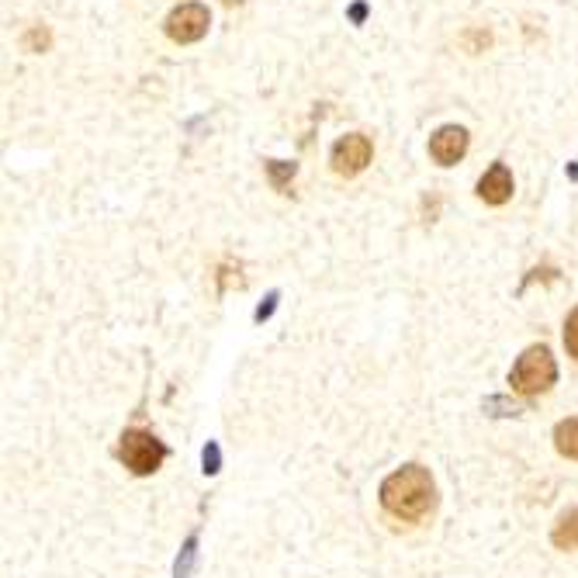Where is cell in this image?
I'll list each match as a JSON object with an SVG mask.
<instances>
[{"label": "cell", "mask_w": 578, "mask_h": 578, "mask_svg": "<svg viewBox=\"0 0 578 578\" xmlns=\"http://www.w3.org/2000/svg\"><path fill=\"white\" fill-rule=\"evenodd\" d=\"M437 502V485H433L430 471L423 464H402L399 471L381 482V506H385L388 516L402 523H416L423 520L426 513Z\"/></svg>", "instance_id": "obj_1"}, {"label": "cell", "mask_w": 578, "mask_h": 578, "mask_svg": "<svg viewBox=\"0 0 578 578\" xmlns=\"http://www.w3.org/2000/svg\"><path fill=\"white\" fill-rule=\"evenodd\" d=\"M554 381H558V364H554L551 350H547L544 343L523 350V357L516 360L513 371H509V385H513L516 395H540L547 392Z\"/></svg>", "instance_id": "obj_2"}, {"label": "cell", "mask_w": 578, "mask_h": 578, "mask_svg": "<svg viewBox=\"0 0 578 578\" xmlns=\"http://www.w3.org/2000/svg\"><path fill=\"white\" fill-rule=\"evenodd\" d=\"M167 454H170L167 444L156 440L149 430H125L122 440H118V461L139 478L156 475L160 464L167 461Z\"/></svg>", "instance_id": "obj_3"}, {"label": "cell", "mask_w": 578, "mask_h": 578, "mask_svg": "<svg viewBox=\"0 0 578 578\" xmlns=\"http://www.w3.org/2000/svg\"><path fill=\"white\" fill-rule=\"evenodd\" d=\"M208 25H212V14H208L205 4H180L174 11L167 14V32L170 42L177 45H191V42H201L208 35Z\"/></svg>", "instance_id": "obj_4"}, {"label": "cell", "mask_w": 578, "mask_h": 578, "mask_svg": "<svg viewBox=\"0 0 578 578\" xmlns=\"http://www.w3.org/2000/svg\"><path fill=\"white\" fill-rule=\"evenodd\" d=\"M371 156H374L371 139H367V135H360V132H354V135H343V139L336 142L333 153H329V163H333V174L357 177V174H364V170H367Z\"/></svg>", "instance_id": "obj_5"}, {"label": "cell", "mask_w": 578, "mask_h": 578, "mask_svg": "<svg viewBox=\"0 0 578 578\" xmlns=\"http://www.w3.org/2000/svg\"><path fill=\"white\" fill-rule=\"evenodd\" d=\"M468 142H471V135L464 125H444V129H437L430 139L433 163H440V167H454V163H461L464 153H468Z\"/></svg>", "instance_id": "obj_6"}, {"label": "cell", "mask_w": 578, "mask_h": 578, "mask_svg": "<svg viewBox=\"0 0 578 578\" xmlns=\"http://www.w3.org/2000/svg\"><path fill=\"white\" fill-rule=\"evenodd\" d=\"M475 191H478V198H482L485 205H492V208L506 205V201L513 198V174H509L506 163H492V167L478 177Z\"/></svg>", "instance_id": "obj_7"}, {"label": "cell", "mask_w": 578, "mask_h": 578, "mask_svg": "<svg viewBox=\"0 0 578 578\" xmlns=\"http://www.w3.org/2000/svg\"><path fill=\"white\" fill-rule=\"evenodd\" d=\"M551 544L558 551H578V509H568V513L558 516L551 530Z\"/></svg>", "instance_id": "obj_8"}, {"label": "cell", "mask_w": 578, "mask_h": 578, "mask_svg": "<svg viewBox=\"0 0 578 578\" xmlns=\"http://www.w3.org/2000/svg\"><path fill=\"white\" fill-rule=\"evenodd\" d=\"M554 447H558L561 457H568V461H578V416L561 419V423L554 426Z\"/></svg>", "instance_id": "obj_9"}, {"label": "cell", "mask_w": 578, "mask_h": 578, "mask_svg": "<svg viewBox=\"0 0 578 578\" xmlns=\"http://www.w3.org/2000/svg\"><path fill=\"white\" fill-rule=\"evenodd\" d=\"M194 561H198V534H191L184 540V551H180V558L174 565V578H191Z\"/></svg>", "instance_id": "obj_10"}, {"label": "cell", "mask_w": 578, "mask_h": 578, "mask_svg": "<svg viewBox=\"0 0 578 578\" xmlns=\"http://www.w3.org/2000/svg\"><path fill=\"white\" fill-rule=\"evenodd\" d=\"M267 174H270V184L277 187V191H284V187L291 184V177L298 174L295 163H284V160H267Z\"/></svg>", "instance_id": "obj_11"}, {"label": "cell", "mask_w": 578, "mask_h": 578, "mask_svg": "<svg viewBox=\"0 0 578 578\" xmlns=\"http://www.w3.org/2000/svg\"><path fill=\"white\" fill-rule=\"evenodd\" d=\"M49 32H45L42 25H35V28H28L25 32V39H21V45H25V52H45L49 49Z\"/></svg>", "instance_id": "obj_12"}, {"label": "cell", "mask_w": 578, "mask_h": 578, "mask_svg": "<svg viewBox=\"0 0 578 578\" xmlns=\"http://www.w3.org/2000/svg\"><path fill=\"white\" fill-rule=\"evenodd\" d=\"M565 350L568 357L578 360V309H572V315L565 319Z\"/></svg>", "instance_id": "obj_13"}, {"label": "cell", "mask_w": 578, "mask_h": 578, "mask_svg": "<svg viewBox=\"0 0 578 578\" xmlns=\"http://www.w3.org/2000/svg\"><path fill=\"white\" fill-rule=\"evenodd\" d=\"M201 461H205V475H215V471L222 468V450H219V444H208L205 454H201Z\"/></svg>", "instance_id": "obj_14"}, {"label": "cell", "mask_w": 578, "mask_h": 578, "mask_svg": "<svg viewBox=\"0 0 578 578\" xmlns=\"http://www.w3.org/2000/svg\"><path fill=\"white\" fill-rule=\"evenodd\" d=\"M492 409H502V416H520V405H509L506 399H489L485 402V412H492Z\"/></svg>", "instance_id": "obj_15"}, {"label": "cell", "mask_w": 578, "mask_h": 578, "mask_svg": "<svg viewBox=\"0 0 578 578\" xmlns=\"http://www.w3.org/2000/svg\"><path fill=\"white\" fill-rule=\"evenodd\" d=\"M277 298H281V295H277V291H270V295H267V302H264V305H260V309H257V315H253V319H257V322H264V319H270V312H274V309H277Z\"/></svg>", "instance_id": "obj_16"}, {"label": "cell", "mask_w": 578, "mask_h": 578, "mask_svg": "<svg viewBox=\"0 0 578 578\" xmlns=\"http://www.w3.org/2000/svg\"><path fill=\"white\" fill-rule=\"evenodd\" d=\"M468 45L471 52H478L482 45H489V32H468Z\"/></svg>", "instance_id": "obj_17"}, {"label": "cell", "mask_w": 578, "mask_h": 578, "mask_svg": "<svg viewBox=\"0 0 578 578\" xmlns=\"http://www.w3.org/2000/svg\"><path fill=\"white\" fill-rule=\"evenodd\" d=\"M225 7H239V4H246V0H222Z\"/></svg>", "instance_id": "obj_18"}]
</instances>
